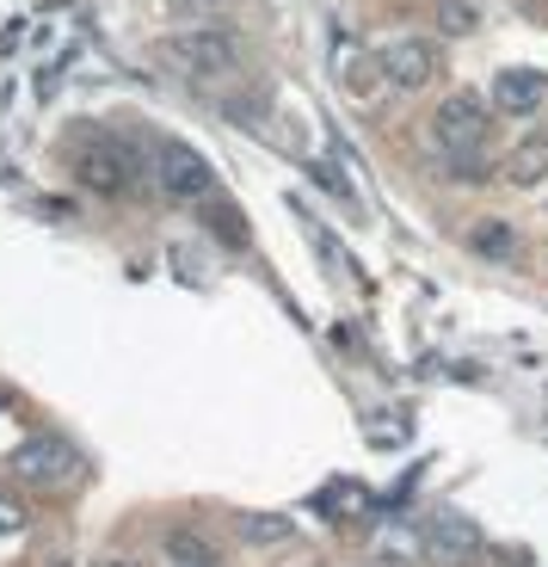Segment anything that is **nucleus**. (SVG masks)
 <instances>
[{
    "mask_svg": "<svg viewBox=\"0 0 548 567\" xmlns=\"http://www.w3.org/2000/svg\"><path fill=\"white\" fill-rule=\"evenodd\" d=\"M167 561L173 567H216V543L197 530H167Z\"/></svg>",
    "mask_w": 548,
    "mask_h": 567,
    "instance_id": "nucleus-12",
    "label": "nucleus"
},
{
    "mask_svg": "<svg viewBox=\"0 0 548 567\" xmlns=\"http://www.w3.org/2000/svg\"><path fill=\"white\" fill-rule=\"evenodd\" d=\"M185 7H204V0H185Z\"/></svg>",
    "mask_w": 548,
    "mask_h": 567,
    "instance_id": "nucleus-16",
    "label": "nucleus"
},
{
    "mask_svg": "<svg viewBox=\"0 0 548 567\" xmlns=\"http://www.w3.org/2000/svg\"><path fill=\"white\" fill-rule=\"evenodd\" d=\"M382 74H389L401 93H420V86L437 81V43L432 38H394L382 50Z\"/></svg>",
    "mask_w": 548,
    "mask_h": 567,
    "instance_id": "nucleus-7",
    "label": "nucleus"
},
{
    "mask_svg": "<svg viewBox=\"0 0 548 567\" xmlns=\"http://www.w3.org/2000/svg\"><path fill=\"white\" fill-rule=\"evenodd\" d=\"M235 530H240V543H259V549H271V543H290V537H296V525H290V518H278V512H240Z\"/></svg>",
    "mask_w": 548,
    "mask_h": 567,
    "instance_id": "nucleus-11",
    "label": "nucleus"
},
{
    "mask_svg": "<svg viewBox=\"0 0 548 567\" xmlns=\"http://www.w3.org/2000/svg\"><path fill=\"white\" fill-rule=\"evenodd\" d=\"M542 100H548V74H536V69H506L493 81V105L506 117H530Z\"/></svg>",
    "mask_w": 548,
    "mask_h": 567,
    "instance_id": "nucleus-8",
    "label": "nucleus"
},
{
    "mask_svg": "<svg viewBox=\"0 0 548 567\" xmlns=\"http://www.w3.org/2000/svg\"><path fill=\"white\" fill-rule=\"evenodd\" d=\"M81 451L74 444H62V439H31V444H19L13 451V475L25 487H43V494H62V487H74L81 482Z\"/></svg>",
    "mask_w": 548,
    "mask_h": 567,
    "instance_id": "nucleus-5",
    "label": "nucleus"
},
{
    "mask_svg": "<svg viewBox=\"0 0 548 567\" xmlns=\"http://www.w3.org/2000/svg\"><path fill=\"white\" fill-rule=\"evenodd\" d=\"M99 567H136V561H130V555H105Z\"/></svg>",
    "mask_w": 548,
    "mask_h": 567,
    "instance_id": "nucleus-15",
    "label": "nucleus"
},
{
    "mask_svg": "<svg viewBox=\"0 0 548 567\" xmlns=\"http://www.w3.org/2000/svg\"><path fill=\"white\" fill-rule=\"evenodd\" d=\"M468 247H475L480 259H511L518 254V235H511V223H499V216H480V223L468 228Z\"/></svg>",
    "mask_w": 548,
    "mask_h": 567,
    "instance_id": "nucleus-10",
    "label": "nucleus"
},
{
    "mask_svg": "<svg viewBox=\"0 0 548 567\" xmlns=\"http://www.w3.org/2000/svg\"><path fill=\"white\" fill-rule=\"evenodd\" d=\"M425 555H432L437 567L475 561L480 555V525L463 518V512H437V518H425Z\"/></svg>",
    "mask_w": 548,
    "mask_h": 567,
    "instance_id": "nucleus-6",
    "label": "nucleus"
},
{
    "mask_svg": "<svg viewBox=\"0 0 548 567\" xmlns=\"http://www.w3.org/2000/svg\"><path fill=\"white\" fill-rule=\"evenodd\" d=\"M444 25H451V31H475L480 25V7H475V0H444Z\"/></svg>",
    "mask_w": 548,
    "mask_h": 567,
    "instance_id": "nucleus-13",
    "label": "nucleus"
},
{
    "mask_svg": "<svg viewBox=\"0 0 548 567\" xmlns=\"http://www.w3.org/2000/svg\"><path fill=\"white\" fill-rule=\"evenodd\" d=\"M19 525H25V512H19L13 499H0V537H7V530H19Z\"/></svg>",
    "mask_w": 548,
    "mask_h": 567,
    "instance_id": "nucleus-14",
    "label": "nucleus"
},
{
    "mask_svg": "<svg viewBox=\"0 0 548 567\" xmlns=\"http://www.w3.org/2000/svg\"><path fill=\"white\" fill-rule=\"evenodd\" d=\"M506 179L518 185V192H536V185L548 179V136H524L518 148L506 155Z\"/></svg>",
    "mask_w": 548,
    "mask_h": 567,
    "instance_id": "nucleus-9",
    "label": "nucleus"
},
{
    "mask_svg": "<svg viewBox=\"0 0 548 567\" xmlns=\"http://www.w3.org/2000/svg\"><path fill=\"white\" fill-rule=\"evenodd\" d=\"M161 56H167L173 74L185 81H228L240 69V43L228 31H210V25H192V31H173L161 43Z\"/></svg>",
    "mask_w": 548,
    "mask_h": 567,
    "instance_id": "nucleus-1",
    "label": "nucleus"
},
{
    "mask_svg": "<svg viewBox=\"0 0 548 567\" xmlns=\"http://www.w3.org/2000/svg\"><path fill=\"white\" fill-rule=\"evenodd\" d=\"M142 173H155V167H142L124 142H112V136H99L93 148H81V155H74V179H81L86 192H99V198H124Z\"/></svg>",
    "mask_w": 548,
    "mask_h": 567,
    "instance_id": "nucleus-3",
    "label": "nucleus"
},
{
    "mask_svg": "<svg viewBox=\"0 0 548 567\" xmlns=\"http://www.w3.org/2000/svg\"><path fill=\"white\" fill-rule=\"evenodd\" d=\"M155 179H161V192L179 198V204H197V198H210V192H216L210 161L197 155L192 142H179V136H161L155 142Z\"/></svg>",
    "mask_w": 548,
    "mask_h": 567,
    "instance_id": "nucleus-4",
    "label": "nucleus"
},
{
    "mask_svg": "<svg viewBox=\"0 0 548 567\" xmlns=\"http://www.w3.org/2000/svg\"><path fill=\"white\" fill-rule=\"evenodd\" d=\"M487 142V105L480 93H451V100H437L432 112V148L444 161H475V148Z\"/></svg>",
    "mask_w": 548,
    "mask_h": 567,
    "instance_id": "nucleus-2",
    "label": "nucleus"
}]
</instances>
